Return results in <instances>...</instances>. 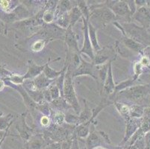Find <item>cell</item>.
<instances>
[{
	"label": "cell",
	"instance_id": "1",
	"mask_svg": "<svg viewBox=\"0 0 150 149\" xmlns=\"http://www.w3.org/2000/svg\"><path fill=\"white\" fill-rule=\"evenodd\" d=\"M73 78L72 77V70L67 68L65 75L64 89H63V98L73 109L76 115H79L81 113V107H80L77 96H76V90H75Z\"/></svg>",
	"mask_w": 150,
	"mask_h": 149
},
{
	"label": "cell",
	"instance_id": "2",
	"mask_svg": "<svg viewBox=\"0 0 150 149\" xmlns=\"http://www.w3.org/2000/svg\"><path fill=\"white\" fill-rule=\"evenodd\" d=\"M121 25L123 28L125 36L137 41L144 46V45H150V35L145 28L132 23H124Z\"/></svg>",
	"mask_w": 150,
	"mask_h": 149
},
{
	"label": "cell",
	"instance_id": "3",
	"mask_svg": "<svg viewBox=\"0 0 150 149\" xmlns=\"http://www.w3.org/2000/svg\"><path fill=\"white\" fill-rule=\"evenodd\" d=\"M81 76H89L93 79H95L97 83L99 81L97 66L94 65L93 62L90 63L84 61L81 56V64L72 72V77H73V78H75Z\"/></svg>",
	"mask_w": 150,
	"mask_h": 149
},
{
	"label": "cell",
	"instance_id": "4",
	"mask_svg": "<svg viewBox=\"0 0 150 149\" xmlns=\"http://www.w3.org/2000/svg\"><path fill=\"white\" fill-rule=\"evenodd\" d=\"M148 91L149 87L146 85L132 86V87L123 90L122 92L119 93L117 95L123 97V98H128V99H131V100L137 101L140 98H144L148 93Z\"/></svg>",
	"mask_w": 150,
	"mask_h": 149
},
{
	"label": "cell",
	"instance_id": "5",
	"mask_svg": "<svg viewBox=\"0 0 150 149\" xmlns=\"http://www.w3.org/2000/svg\"><path fill=\"white\" fill-rule=\"evenodd\" d=\"M103 142H106L109 144L110 143L108 136L106 133L102 131L91 132L89 136L86 138V147H87V149H93L95 148L101 147L102 146Z\"/></svg>",
	"mask_w": 150,
	"mask_h": 149
},
{
	"label": "cell",
	"instance_id": "6",
	"mask_svg": "<svg viewBox=\"0 0 150 149\" xmlns=\"http://www.w3.org/2000/svg\"><path fill=\"white\" fill-rule=\"evenodd\" d=\"M83 24V30H84V42H83V46L81 49H80V54H84L88 55V57L93 61L95 57V52L93 49L92 44H91V40H90L89 33H88V22L89 20H85L84 18H82Z\"/></svg>",
	"mask_w": 150,
	"mask_h": 149
},
{
	"label": "cell",
	"instance_id": "7",
	"mask_svg": "<svg viewBox=\"0 0 150 149\" xmlns=\"http://www.w3.org/2000/svg\"><path fill=\"white\" fill-rule=\"evenodd\" d=\"M110 9L115 14L117 19L119 17L126 19L127 23H130L132 14L126 1H115L114 5L110 7Z\"/></svg>",
	"mask_w": 150,
	"mask_h": 149
},
{
	"label": "cell",
	"instance_id": "8",
	"mask_svg": "<svg viewBox=\"0 0 150 149\" xmlns=\"http://www.w3.org/2000/svg\"><path fill=\"white\" fill-rule=\"evenodd\" d=\"M64 40L67 46L69 54H73V53H78L80 54V49H79V44H78L77 36L75 34L73 30V27L69 25L66 29L64 34Z\"/></svg>",
	"mask_w": 150,
	"mask_h": 149
},
{
	"label": "cell",
	"instance_id": "9",
	"mask_svg": "<svg viewBox=\"0 0 150 149\" xmlns=\"http://www.w3.org/2000/svg\"><path fill=\"white\" fill-rule=\"evenodd\" d=\"M142 121H143V119L136 118H131L128 121H126L125 133L123 137V139H122V142L121 143V145L126 144L129 141V139L132 137V136L140 128V125L142 124Z\"/></svg>",
	"mask_w": 150,
	"mask_h": 149
},
{
	"label": "cell",
	"instance_id": "10",
	"mask_svg": "<svg viewBox=\"0 0 150 149\" xmlns=\"http://www.w3.org/2000/svg\"><path fill=\"white\" fill-rule=\"evenodd\" d=\"M116 85L114 84V77H113L112 72V61H109L108 70L107 77H106L105 83L103 84L102 92L104 93L106 97L112 96L115 91Z\"/></svg>",
	"mask_w": 150,
	"mask_h": 149
},
{
	"label": "cell",
	"instance_id": "11",
	"mask_svg": "<svg viewBox=\"0 0 150 149\" xmlns=\"http://www.w3.org/2000/svg\"><path fill=\"white\" fill-rule=\"evenodd\" d=\"M132 18L141 24L142 27L148 28L150 25V8L146 6L137 8Z\"/></svg>",
	"mask_w": 150,
	"mask_h": 149
},
{
	"label": "cell",
	"instance_id": "12",
	"mask_svg": "<svg viewBox=\"0 0 150 149\" xmlns=\"http://www.w3.org/2000/svg\"><path fill=\"white\" fill-rule=\"evenodd\" d=\"M46 64L47 63L43 65H38L34 61H28V70H27L26 73L23 76L24 80H34L35 78L43 73Z\"/></svg>",
	"mask_w": 150,
	"mask_h": 149
},
{
	"label": "cell",
	"instance_id": "13",
	"mask_svg": "<svg viewBox=\"0 0 150 149\" xmlns=\"http://www.w3.org/2000/svg\"><path fill=\"white\" fill-rule=\"evenodd\" d=\"M16 128L18 131L20 136L25 142V143H28L30 139L32 137V136H31L32 129L30 128V127H28L26 122H25V113L21 116L20 120L17 123Z\"/></svg>",
	"mask_w": 150,
	"mask_h": 149
},
{
	"label": "cell",
	"instance_id": "14",
	"mask_svg": "<svg viewBox=\"0 0 150 149\" xmlns=\"http://www.w3.org/2000/svg\"><path fill=\"white\" fill-rule=\"evenodd\" d=\"M54 81H55V79L48 78L44 74L42 73L34 79L33 84L37 90H44L48 89L53 83H54Z\"/></svg>",
	"mask_w": 150,
	"mask_h": 149
},
{
	"label": "cell",
	"instance_id": "15",
	"mask_svg": "<svg viewBox=\"0 0 150 149\" xmlns=\"http://www.w3.org/2000/svg\"><path fill=\"white\" fill-rule=\"evenodd\" d=\"M96 32H97V30H96V27L94 26L91 22H88V33H89L90 40H91V44H92L95 54L102 50V48H101L99 41H98Z\"/></svg>",
	"mask_w": 150,
	"mask_h": 149
},
{
	"label": "cell",
	"instance_id": "16",
	"mask_svg": "<svg viewBox=\"0 0 150 149\" xmlns=\"http://www.w3.org/2000/svg\"><path fill=\"white\" fill-rule=\"evenodd\" d=\"M92 124L91 121H88V122L81 124V125L76 126L74 129V133L73 135L76 136V138H81V139H86L89 136L91 131H90V126Z\"/></svg>",
	"mask_w": 150,
	"mask_h": 149
},
{
	"label": "cell",
	"instance_id": "17",
	"mask_svg": "<svg viewBox=\"0 0 150 149\" xmlns=\"http://www.w3.org/2000/svg\"><path fill=\"white\" fill-rule=\"evenodd\" d=\"M50 61L47 62V64H46V67L44 68V70H43V72L45 76L50 79H56L57 78H58L60 76H61L64 71L66 70V69H67L68 66H69V64H68L67 63L65 62V64L64 66L63 69H61V71H56V70H54V69H52V68L50 67Z\"/></svg>",
	"mask_w": 150,
	"mask_h": 149
},
{
	"label": "cell",
	"instance_id": "18",
	"mask_svg": "<svg viewBox=\"0 0 150 149\" xmlns=\"http://www.w3.org/2000/svg\"><path fill=\"white\" fill-rule=\"evenodd\" d=\"M50 107H52L54 109V110L61 112H63L64 110H67L69 109H72L70 105L66 102V100L63 97H60V98H57V99L52 100V102L50 103Z\"/></svg>",
	"mask_w": 150,
	"mask_h": 149
},
{
	"label": "cell",
	"instance_id": "19",
	"mask_svg": "<svg viewBox=\"0 0 150 149\" xmlns=\"http://www.w3.org/2000/svg\"><path fill=\"white\" fill-rule=\"evenodd\" d=\"M84 110H81L80 114L79 115V119L80 125L84 124V123L88 122L91 119L93 116V111L92 109L89 107V105L87 102V101L84 100Z\"/></svg>",
	"mask_w": 150,
	"mask_h": 149
},
{
	"label": "cell",
	"instance_id": "20",
	"mask_svg": "<svg viewBox=\"0 0 150 149\" xmlns=\"http://www.w3.org/2000/svg\"><path fill=\"white\" fill-rule=\"evenodd\" d=\"M123 42L124 45L127 48H129V49L132 50V51H134L136 52H141L144 49V46L143 45H141L140 43H137V41L134 40L132 38L129 37H125L123 38Z\"/></svg>",
	"mask_w": 150,
	"mask_h": 149
},
{
	"label": "cell",
	"instance_id": "21",
	"mask_svg": "<svg viewBox=\"0 0 150 149\" xmlns=\"http://www.w3.org/2000/svg\"><path fill=\"white\" fill-rule=\"evenodd\" d=\"M0 20H2L5 24H11L19 22L18 16L12 11L11 12H5L1 11H0Z\"/></svg>",
	"mask_w": 150,
	"mask_h": 149
},
{
	"label": "cell",
	"instance_id": "22",
	"mask_svg": "<svg viewBox=\"0 0 150 149\" xmlns=\"http://www.w3.org/2000/svg\"><path fill=\"white\" fill-rule=\"evenodd\" d=\"M69 22H70V26L73 27L76 23L81 18H83V15L81 13V11L77 6H74L69 12Z\"/></svg>",
	"mask_w": 150,
	"mask_h": 149
},
{
	"label": "cell",
	"instance_id": "23",
	"mask_svg": "<svg viewBox=\"0 0 150 149\" xmlns=\"http://www.w3.org/2000/svg\"><path fill=\"white\" fill-rule=\"evenodd\" d=\"M116 108L117 109L120 114L122 116V118L125 120V121H128L129 119H131L130 117V107L126 105L125 104L119 103V102H114Z\"/></svg>",
	"mask_w": 150,
	"mask_h": 149
},
{
	"label": "cell",
	"instance_id": "24",
	"mask_svg": "<svg viewBox=\"0 0 150 149\" xmlns=\"http://www.w3.org/2000/svg\"><path fill=\"white\" fill-rule=\"evenodd\" d=\"M87 1H78L76 6L79 8L83 15V18L87 20H90L91 16V11L89 5L87 3Z\"/></svg>",
	"mask_w": 150,
	"mask_h": 149
},
{
	"label": "cell",
	"instance_id": "25",
	"mask_svg": "<svg viewBox=\"0 0 150 149\" xmlns=\"http://www.w3.org/2000/svg\"><path fill=\"white\" fill-rule=\"evenodd\" d=\"M13 116L12 114H8L7 116H2L0 114V131H6L8 128H10L13 124Z\"/></svg>",
	"mask_w": 150,
	"mask_h": 149
},
{
	"label": "cell",
	"instance_id": "26",
	"mask_svg": "<svg viewBox=\"0 0 150 149\" xmlns=\"http://www.w3.org/2000/svg\"><path fill=\"white\" fill-rule=\"evenodd\" d=\"M51 118L52 119V123L54 125L59 126L64 124L65 121V114L61 111H54L52 114Z\"/></svg>",
	"mask_w": 150,
	"mask_h": 149
},
{
	"label": "cell",
	"instance_id": "27",
	"mask_svg": "<svg viewBox=\"0 0 150 149\" xmlns=\"http://www.w3.org/2000/svg\"><path fill=\"white\" fill-rule=\"evenodd\" d=\"M43 23H46V24H51L55 20V15H54V12L55 10H52V9H43Z\"/></svg>",
	"mask_w": 150,
	"mask_h": 149
},
{
	"label": "cell",
	"instance_id": "28",
	"mask_svg": "<svg viewBox=\"0 0 150 149\" xmlns=\"http://www.w3.org/2000/svg\"><path fill=\"white\" fill-rule=\"evenodd\" d=\"M15 1H9V0H2L0 1V8L2 9V11L11 12L17 6L13 5ZM18 6V5H17Z\"/></svg>",
	"mask_w": 150,
	"mask_h": 149
},
{
	"label": "cell",
	"instance_id": "29",
	"mask_svg": "<svg viewBox=\"0 0 150 149\" xmlns=\"http://www.w3.org/2000/svg\"><path fill=\"white\" fill-rule=\"evenodd\" d=\"M50 39H40L37 40L31 46V50L33 52H40L44 48L46 44L50 42Z\"/></svg>",
	"mask_w": 150,
	"mask_h": 149
},
{
	"label": "cell",
	"instance_id": "30",
	"mask_svg": "<svg viewBox=\"0 0 150 149\" xmlns=\"http://www.w3.org/2000/svg\"><path fill=\"white\" fill-rule=\"evenodd\" d=\"M65 121L69 125H73L78 126L80 125L79 115H73L70 113H67L65 114Z\"/></svg>",
	"mask_w": 150,
	"mask_h": 149
},
{
	"label": "cell",
	"instance_id": "31",
	"mask_svg": "<svg viewBox=\"0 0 150 149\" xmlns=\"http://www.w3.org/2000/svg\"><path fill=\"white\" fill-rule=\"evenodd\" d=\"M7 81H9L11 84H14V85H23L24 81H25V80L23 78V76H20L18 74L14 73L8 79H7Z\"/></svg>",
	"mask_w": 150,
	"mask_h": 149
},
{
	"label": "cell",
	"instance_id": "32",
	"mask_svg": "<svg viewBox=\"0 0 150 149\" xmlns=\"http://www.w3.org/2000/svg\"><path fill=\"white\" fill-rule=\"evenodd\" d=\"M49 91H50V94H51L52 98V100H54V99H57V98L61 97V92H60V90L58 89V87L55 85L54 83H53L51 86L48 88Z\"/></svg>",
	"mask_w": 150,
	"mask_h": 149
},
{
	"label": "cell",
	"instance_id": "33",
	"mask_svg": "<svg viewBox=\"0 0 150 149\" xmlns=\"http://www.w3.org/2000/svg\"><path fill=\"white\" fill-rule=\"evenodd\" d=\"M13 72L0 66V80H7L13 75Z\"/></svg>",
	"mask_w": 150,
	"mask_h": 149
},
{
	"label": "cell",
	"instance_id": "34",
	"mask_svg": "<svg viewBox=\"0 0 150 149\" xmlns=\"http://www.w3.org/2000/svg\"><path fill=\"white\" fill-rule=\"evenodd\" d=\"M142 66H143V65L140 64V62L136 63V64H134V81L138 78V76H140V73H141Z\"/></svg>",
	"mask_w": 150,
	"mask_h": 149
},
{
	"label": "cell",
	"instance_id": "35",
	"mask_svg": "<svg viewBox=\"0 0 150 149\" xmlns=\"http://www.w3.org/2000/svg\"><path fill=\"white\" fill-rule=\"evenodd\" d=\"M40 124L43 127L48 128L49 126L51 125V118L47 116H43L40 119Z\"/></svg>",
	"mask_w": 150,
	"mask_h": 149
},
{
	"label": "cell",
	"instance_id": "36",
	"mask_svg": "<svg viewBox=\"0 0 150 149\" xmlns=\"http://www.w3.org/2000/svg\"><path fill=\"white\" fill-rule=\"evenodd\" d=\"M144 137V143L146 144L145 149H150V131L146 133Z\"/></svg>",
	"mask_w": 150,
	"mask_h": 149
},
{
	"label": "cell",
	"instance_id": "37",
	"mask_svg": "<svg viewBox=\"0 0 150 149\" xmlns=\"http://www.w3.org/2000/svg\"><path fill=\"white\" fill-rule=\"evenodd\" d=\"M144 119H150V105L147 107V108L144 109Z\"/></svg>",
	"mask_w": 150,
	"mask_h": 149
},
{
	"label": "cell",
	"instance_id": "38",
	"mask_svg": "<svg viewBox=\"0 0 150 149\" xmlns=\"http://www.w3.org/2000/svg\"><path fill=\"white\" fill-rule=\"evenodd\" d=\"M9 128H8V129L6 130V131H0V142L2 141V139H4V137H5V136H6L7 134H8L9 132Z\"/></svg>",
	"mask_w": 150,
	"mask_h": 149
},
{
	"label": "cell",
	"instance_id": "39",
	"mask_svg": "<svg viewBox=\"0 0 150 149\" xmlns=\"http://www.w3.org/2000/svg\"><path fill=\"white\" fill-rule=\"evenodd\" d=\"M149 63V59L146 57H143L142 60L140 61V64H141L143 66L148 65Z\"/></svg>",
	"mask_w": 150,
	"mask_h": 149
},
{
	"label": "cell",
	"instance_id": "40",
	"mask_svg": "<svg viewBox=\"0 0 150 149\" xmlns=\"http://www.w3.org/2000/svg\"><path fill=\"white\" fill-rule=\"evenodd\" d=\"M71 149H79V143H78L77 138H76V136H75L74 140H73V145H72V148H71Z\"/></svg>",
	"mask_w": 150,
	"mask_h": 149
},
{
	"label": "cell",
	"instance_id": "41",
	"mask_svg": "<svg viewBox=\"0 0 150 149\" xmlns=\"http://www.w3.org/2000/svg\"><path fill=\"white\" fill-rule=\"evenodd\" d=\"M5 83L3 80H0V91L3 90V89L5 88Z\"/></svg>",
	"mask_w": 150,
	"mask_h": 149
},
{
	"label": "cell",
	"instance_id": "42",
	"mask_svg": "<svg viewBox=\"0 0 150 149\" xmlns=\"http://www.w3.org/2000/svg\"><path fill=\"white\" fill-rule=\"evenodd\" d=\"M8 134H7V135H6V136H5V137H4V139H2V141L0 142V149H1V148H2V144H3L4 141H5V139H6V137H7V136H8Z\"/></svg>",
	"mask_w": 150,
	"mask_h": 149
},
{
	"label": "cell",
	"instance_id": "43",
	"mask_svg": "<svg viewBox=\"0 0 150 149\" xmlns=\"http://www.w3.org/2000/svg\"><path fill=\"white\" fill-rule=\"evenodd\" d=\"M93 149H108V148H105L104 146H101V147L95 148H93Z\"/></svg>",
	"mask_w": 150,
	"mask_h": 149
},
{
	"label": "cell",
	"instance_id": "44",
	"mask_svg": "<svg viewBox=\"0 0 150 149\" xmlns=\"http://www.w3.org/2000/svg\"><path fill=\"white\" fill-rule=\"evenodd\" d=\"M149 5H150V4H149Z\"/></svg>",
	"mask_w": 150,
	"mask_h": 149
},
{
	"label": "cell",
	"instance_id": "45",
	"mask_svg": "<svg viewBox=\"0 0 150 149\" xmlns=\"http://www.w3.org/2000/svg\"><path fill=\"white\" fill-rule=\"evenodd\" d=\"M1 114H2V113H1Z\"/></svg>",
	"mask_w": 150,
	"mask_h": 149
},
{
	"label": "cell",
	"instance_id": "46",
	"mask_svg": "<svg viewBox=\"0 0 150 149\" xmlns=\"http://www.w3.org/2000/svg\"></svg>",
	"mask_w": 150,
	"mask_h": 149
}]
</instances>
